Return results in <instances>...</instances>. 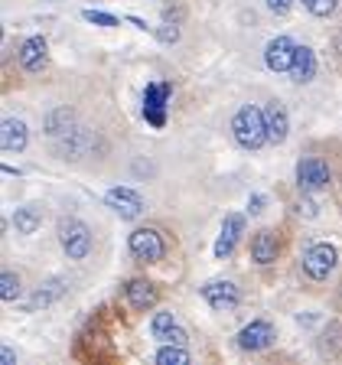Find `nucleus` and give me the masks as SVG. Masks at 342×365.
Instances as JSON below:
<instances>
[{"label": "nucleus", "mask_w": 342, "mask_h": 365, "mask_svg": "<svg viewBox=\"0 0 342 365\" xmlns=\"http://www.w3.org/2000/svg\"><path fill=\"white\" fill-rule=\"evenodd\" d=\"M232 134H235L238 147L244 150H261L267 140V124H264V111L258 105H242L238 114L232 118Z\"/></svg>", "instance_id": "nucleus-1"}, {"label": "nucleus", "mask_w": 342, "mask_h": 365, "mask_svg": "<svg viewBox=\"0 0 342 365\" xmlns=\"http://www.w3.org/2000/svg\"><path fill=\"white\" fill-rule=\"evenodd\" d=\"M59 242H62V251H66L72 261H82L88 258L91 251V232L85 222L78 219H62L59 222Z\"/></svg>", "instance_id": "nucleus-2"}, {"label": "nucleus", "mask_w": 342, "mask_h": 365, "mask_svg": "<svg viewBox=\"0 0 342 365\" xmlns=\"http://www.w3.org/2000/svg\"><path fill=\"white\" fill-rule=\"evenodd\" d=\"M336 264H339V251H336V245H329V242L310 245L304 255V271L310 274L313 281H326L329 274L336 271Z\"/></svg>", "instance_id": "nucleus-3"}, {"label": "nucleus", "mask_w": 342, "mask_h": 365, "mask_svg": "<svg viewBox=\"0 0 342 365\" xmlns=\"http://www.w3.org/2000/svg\"><path fill=\"white\" fill-rule=\"evenodd\" d=\"M333 173H329V163L323 157H304L296 163V186L300 192H319L326 190Z\"/></svg>", "instance_id": "nucleus-4"}, {"label": "nucleus", "mask_w": 342, "mask_h": 365, "mask_svg": "<svg viewBox=\"0 0 342 365\" xmlns=\"http://www.w3.org/2000/svg\"><path fill=\"white\" fill-rule=\"evenodd\" d=\"M173 95V85L170 82H150L144 91V118L150 128H163L167 124V101Z\"/></svg>", "instance_id": "nucleus-5"}, {"label": "nucleus", "mask_w": 342, "mask_h": 365, "mask_svg": "<svg viewBox=\"0 0 342 365\" xmlns=\"http://www.w3.org/2000/svg\"><path fill=\"white\" fill-rule=\"evenodd\" d=\"M128 248H130V255H134V261H140V264H157V261L163 258V238H160V232H153V228H137V232H130Z\"/></svg>", "instance_id": "nucleus-6"}, {"label": "nucleus", "mask_w": 342, "mask_h": 365, "mask_svg": "<svg viewBox=\"0 0 342 365\" xmlns=\"http://www.w3.org/2000/svg\"><path fill=\"white\" fill-rule=\"evenodd\" d=\"M202 297H205V304L212 307L215 313L235 310L238 300H242V294H238V287L232 281H209L202 287Z\"/></svg>", "instance_id": "nucleus-7"}, {"label": "nucleus", "mask_w": 342, "mask_h": 365, "mask_svg": "<svg viewBox=\"0 0 342 365\" xmlns=\"http://www.w3.org/2000/svg\"><path fill=\"white\" fill-rule=\"evenodd\" d=\"M274 339H277V333H274L271 323H267V319H254V323H248V327L238 333V349L261 352V349H267Z\"/></svg>", "instance_id": "nucleus-8"}, {"label": "nucleus", "mask_w": 342, "mask_h": 365, "mask_svg": "<svg viewBox=\"0 0 342 365\" xmlns=\"http://www.w3.org/2000/svg\"><path fill=\"white\" fill-rule=\"evenodd\" d=\"M105 202L111 205L121 219H140V212H144V199L137 196L134 190H128V186H114V190H108Z\"/></svg>", "instance_id": "nucleus-9"}, {"label": "nucleus", "mask_w": 342, "mask_h": 365, "mask_svg": "<svg viewBox=\"0 0 342 365\" xmlns=\"http://www.w3.org/2000/svg\"><path fill=\"white\" fill-rule=\"evenodd\" d=\"M294 56H296V46L290 36H277L267 43L264 49V62L271 72H290L294 68Z\"/></svg>", "instance_id": "nucleus-10"}, {"label": "nucleus", "mask_w": 342, "mask_h": 365, "mask_svg": "<svg viewBox=\"0 0 342 365\" xmlns=\"http://www.w3.org/2000/svg\"><path fill=\"white\" fill-rule=\"evenodd\" d=\"M244 235V219L242 215H225V222H222V235L219 242H215V258H228L232 251H235L238 238Z\"/></svg>", "instance_id": "nucleus-11"}, {"label": "nucleus", "mask_w": 342, "mask_h": 365, "mask_svg": "<svg viewBox=\"0 0 342 365\" xmlns=\"http://www.w3.org/2000/svg\"><path fill=\"white\" fill-rule=\"evenodd\" d=\"M264 124H267V140H271V144H284V140H287L290 118H287V108H284L281 101H271V105H267Z\"/></svg>", "instance_id": "nucleus-12"}, {"label": "nucleus", "mask_w": 342, "mask_h": 365, "mask_svg": "<svg viewBox=\"0 0 342 365\" xmlns=\"http://www.w3.org/2000/svg\"><path fill=\"white\" fill-rule=\"evenodd\" d=\"M150 333H153V339H160V342H176V346H186V342H190V339H186V333L176 327L173 313H167V310L153 317Z\"/></svg>", "instance_id": "nucleus-13"}, {"label": "nucleus", "mask_w": 342, "mask_h": 365, "mask_svg": "<svg viewBox=\"0 0 342 365\" xmlns=\"http://www.w3.org/2000/svg\"><path fill=\"white\" fill-rule=\"evenodd\" d=\"M277 251H281V245H277V235H274L271 228H261L258 235L251 238V258L258 261V264L277 261Z\"/></svg>", "instance_id": "nucleus-14"}, {"label": "nucleus", "mask_w": 342, "mask_h": 365, "mask_svg": "<svg viewBox=\"0 0 342 365\" xmlns=\"http://www.w3.org/2000/svg\"><path fill=\"white\" fill-rule=\"evenodd\" d=\"M46 53H49V46H46L43 36H30L26 43L20 46V66L26 72H39L46 66Z\"/></svg>", "instance_id": "nucleus-15"}, {"label": "nucleus", "mask_w": 342, "mask_h": 365, "mask_svg": "<svg viewBox=\"0 0 342 365\" xmlns=\"http://www.w3.org/2000/svg\"><path fill=\"white\" fill-rule=\"evenodd\" d=\"M124 294H128V304L134 307V310H150V307H157V287H153L150 281H128Z\"/></svg>", "instance_id": "nucleus-16"}, {"label": "nucleus", "mask_w": 342, "mask_h": 365, "mask_svg": "<svg viewBox=\"0 0 342 365\" xmlns=\"http://www.w3.org/2000/svg\"><path fill=\"white\" fill-rule=\"evenodd\" d=\"M26 140H30L26 124L16 121V118H7V121H4V130H0V144H4V150H7V153H20L23 147H26Z\"/></svg>", "instance_id": "nucleus-17"}, {"label": "nucleus", "mask_w": 342, "mask_h": 365, "mask_svg": "<svg viewBox=\"0 0 342 365\" xmlns=\"http://www.w3.org/2000/svg\"><path fill=\"white\" fill-rule=\"evenodd\" d=\"M316 76V56H313L310 46H296V56H294V68H290V78L294 82H310Z\"/></svg>", "instance_id": "nucleus-18"}, {"label": "nucleus", "mask_w": 342, "mask_h": 365, "mask_svg": "<svg viewBox=\"0 0 342 365\" xmlns=\"http://www.w3.org/2000/svg\"><path fill=\"white\" fill-rule=\"evenodd\" d=\"M62 294H66V281L53 277V281H46V284H39V287H36V294H33L30 307H33V310H39V307H49V304H56Z\"/></svg>", "instance_id": "nucleus-19"}, {"label": "nucleus", "mask_w": 342, "mask_h": 365, "mask_svg": "<svg viewBox=\"0 0 342 365\" xmlns=\"http://www.w3.org/2000/svg\"><path fill=\"white\" fill-rule=\"evenodd\" d=\"M39 222H43V215H39L36 205H20L14 212V225H16V235H33L39 228Z\"/></svg>", "instance_id": "nucleus-20"}, {"label": "nucleus", "mask_w": 342, "mask_h": 365, "mask_svg": "<svg viewBox=\"0 0 342 365\" xmlns=\"http://www.w3.org/2000/svg\"><path fill=\"white\" fill-rule=\"evenodd\" d=\"M72 124H76V114L68 111V108H56V111H49V118H46V130H49L53 137L68 134Z\"/></svg>", "instance_id": "nucleus-21"}, {"label": "nucleus", "mask_w": 342, "mask_h": 365, "mask_svg": "<svg viewBox=\"0 0 342 365\" xmlns=\"http://www.w3.org/2000/svg\"><path fill=\"white\" fill-rule=\"evenodd\" d=\"M186 362H190V352L182 349V346H176V342H167L157 352V365H186Z\"/></svg>", "instance_id": "nucleus-22"}, {"label": "nucleus", "mask_w": 342, "mask_h": 365, "mask_svg": "<svg viewBox=\"0 0 342 365\" xmlns=\"http://www.w3.org/2000/svg\"><path fill=\"white\" fill-rule=\"evenodd\" d=\"M0 297L4 300H16L20 297V274H14V271L0 274Z\"/></svg>", "instance_id": "nucleus-23"}, {"label": "nucleus", "mask_w": 342, "mask_h": 365, "mask_svg": "<svg viewBox=\"0 0 342 365\" xmlns=\"http://www.w3.org/2000/svg\"><path fill=\"white\" fill-rule=\"evenodd\" d=\"M82 16L88 23H95V26H121V20H118V16L114 14H101V10H82Z\"/></svg>", "instance_id": "nucleus-24"}, {"label": "nucleus", "mask_w": 342, "mask_h": 365, "mask_svg": "<svg viewBox=\"0 0 342 365\" xmlns=\"http://www.w3.org/2000/svg\"><path fill=\"white\" fill-rule=\"evenodd\" d=\"M336 7H339V0H306V10L313 16H329L336 14Z\"/></svg>", "instance_id": "nucleus-25"}, {"label": "nucleus", "mask_w": 342, "mask_h": 365, "mask_svg": "<svg viewBox=\"0 0 342 365\" xmlns=\"http://www.w3.org/2000/svg\"><path fill=\"white\" fill-rule=\"evenodd\" d=\"M153 33L160 36V43H176V39H180V30H176L173 23H163V26H157Z\"/></svg>", "instance_id": "nucleus-26"}, {"label": "nucleus", "mask_w": 342, "mask_h": 365, "mask_svg": "<svg viewBox=\"0 0 342 365\" xmlns=\"http://www.w3.org/2000/svg\"><path fill=\"white\" fill-rule=\"evenodd\" d=\"M290 7H294V0H267V10H271V14H277V16L290 14Z\"/></svg>", "instance_id": "nucleus-27"}, {"label": "nucleus", "mask_w": 342, "mask_h": 365, "mask_svg": "<svg viewBox=\"0 0 342 365\" xmlns=\"http://www.w3.org/2000/svg\"><path fill=\"white\" fill-rule=\"evenodd\" d=\"M248 209H251V215H258L261 209H264V196H261V192H254V196L248 199Z\"/></svg>", "instance_id": "nucleus-28"}, {"label": "nucleus", "mask_w": 342, "mask_h": 365, "mask_svg": "<svg viewBox=\"0 0 342 365\" xmlns=\"http://www.w3.org/2000/svg\"><path fill=\"white\" fill-rule=\"evenodd\" d=\"M300 215H306V219H313V215H316V205H313L310 199H306V202H300Z\"/></svg>", "instance_id": "nucleus-29"}, {"label": "nucleus", "mask_w": 342, "mask_h": 365, "mask_svg": "<svg viewBox=\"0 0 342 365\" xmlns=\"http://www.w3.org/2000/svg\"><path fill=\"white\" fill-rule=\"evenodd\" d=\"M0 356H4V365H14V352H10V349H4Z\"/></svg>", "instance_id": "nucleus-30"}, {"label": "nucleus", "mask_w": 342, "mask_h": 365, "mask_svg": "<svg viewBox=\"0 0 342 365\" xmlns=\"http://www.w3.org/2000/svg\"><path fill=\"white\" fill-rule=\"evenodd\" d=\"M336 49H339V53H342V36H339V39H336Z\"/></svg>", "instance_id": "nucleus-31"}]
</instances>
